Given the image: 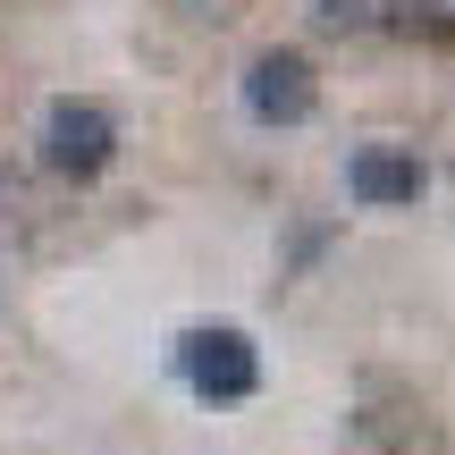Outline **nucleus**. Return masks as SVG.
<instances>
[{
    "mask_svg": "<svg viewBox=\"0 0 455 455\" xmlns=\"http://www.w3.org/2000/svg\"><path fill=\"white\" fill-rule=\"evenodd\" d=\"M169 363H178V379L203 396V405H244V396L261 388V346L244 338L236 321H203V329H186V338L169 346Z\"/></svg>",
    "mask_w": 455,
    "mask_h": 455,
    "instance_id": "obj_1",
    "label": "nucleus"
},
{
    "mask_svg": "<svg viewBox=\"0 0 455 455\" xmlns=\"http://www.w3.org/2000/svg\"><path fill=\"white\" fill-rule=\"evenodd\" d=\"M110 152H118V118L101 110V101H51V118H43V169L51 178H101L110 169Z\"/></svg>",
    "mask_w": 455,
    "mask_h": 455,
    "instance_id": "obj_2",
    "label": "nucleus"
},
{
    "mask_svg": "<svg viewBox=\"0 0 455 455\" xmlns=\"http://www.w3.org/2000/svg\"><path fill=\"white\" fill-rule=\"evenodd\" d=\"M312 110H321V76H312L304 51H261V60L244 68V118H261V127H304Z\"/></svg>",
    "mask_w": 455,
    "mask_h": 455,
    "instance_id": "obj_3",
    "label": "nucleus"
},
{
    "mask_svg": "<svg viewBox=\"0 0 455 455\" xmlns=\"http://www.w3.org/2000/svg\"><path fill=\"white\" fill-rule=\"evenodd\" d=\"M422 186H430V169L413 161V152H396V144H363L355 161H346V195L371 203V212H388V203H422Z\"/></svg>",
    "mask_w": 455,
    "mask_h": 455,
    "instance_id": "obj_4",
    "label": "nucleus"
},
{
    "mask_svg": "<svg viewBox=\"0 0 455 455\" xmlns=\"http://www.w3.org/2000/svg\"><path fill=\"white\" fill-rule=\"evenodd\" d=\"M321 17H329V26H363L371 9H363V0H321Z\"/></svg>",
    "mask_w": 455,
    "mask_h": 455,
    "instance_id": "obj_5",
    "label": "nucleus"
}]
</instances>
